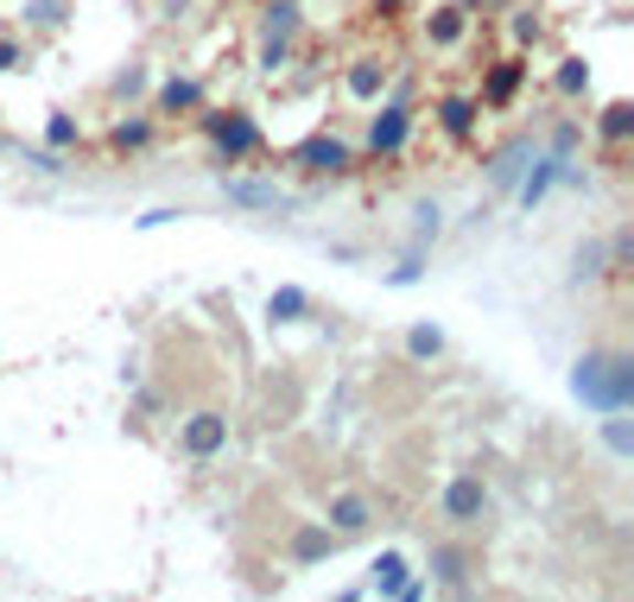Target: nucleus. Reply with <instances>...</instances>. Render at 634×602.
<instances>
[{"mask_svg": "<svg viewBox=\"0 0 634 602\" xmlns=\"http://www.w3.org/2000/svg\"><path fill=\"white\" fill-rule=\"evenodd\" d=\"M228 444V419H216V412H197L191 426H184V451L191 456H209Z\"/></svg>", "mask_w": 634, "mask_h": 602, "instance_id": "1", "label": "nucleus"}, {"mask_svg": "<svg viewBox=\"0 0 634 602\" xmlns=\"http://www.w3.org/2000/svg\"><path fill=\"white\" fill-rule=\"evenodd\" d=\"M482 507H488V495H482V482H476V476H456L451 488H444V514H451V520H463V527L476 520Z\"/></svg>", "mask_w": 634, "mask_h": 602, "instance_id": "2", "label": "nucleus"}, {"mask_svg": "<svg viewBox=\"0 0 634 602\" xmlns=\"http://www.w3.org/2000/svg\"><path fill=\"white\" fill-rule=\"evenodd\" d=\"M299 165H304V172H343V165H350V152L336 147V140H311V147H299Z\"/></svg>", "mask_w": 634, "mask_h": 602, "instance_id": "3", "label": "nucleus"}, {"mask_svg": "<svg viewBox=\"0 0 634 602\" xmlns=\"http://www.w3.org/2000/svg\"><path fill=\"white\" fill-rule=\"evenodd\" d=\"M400 140H406V108H387V115L375 121V133H368V147H375V152H394Z\"/></svg>", "mask_w": 634, "mask_h": 602, "instance_id": "4", "label": "nucleus"}, {"mask_svg": "<svg viewBox=\"0 0 634 602\" xmlns=\"http://www.w3.org/2000/svg\"><path fill=\"white\" fill-rule=\"evenodd\" d=\"M330 520L343 533H362L368 527V502H362V495H336V502H330Z\"/></svg>", "mask_w": 634, "mask_h": 602, "instance_id": "5", "label": "nucleus"}, {"mask_svg": "<svg viewBox=\"0 0 634 602\" xmlns=\"http://www.w3.org/2000/svg\"><path fill=\"white\" fill-rule=\"evenodd\" d=\"M400 571H406V565H400V558H394V552H387V558H380V565H375V590H412V583H406Z\"/></svg>", "mask_w": 634, "mask_h": 602, "instance_id": "6", "label": "nucleus"}, {"mask_svg": "<svg viewBox=\"0 0 634 602\" xmlns=\"http://www.w3.org/2000/svg\"><path fill=\"white\" fill-rule=\"evenodd\" d=\"M228 197H235V203H286L273 184H228Z\"/></svg>", "mask_w": 634, "mask_h": 602, "instance_id": "7", "label": "nucleus"}, {"mask_svg": "<svg viewBox=\"0 0 634 602\" xmlns=\"http://www.w3.org/2000/svg\"><path fill=\"white\" fill-rule=\"evenodd\" d=\"M267 311H273V324H292V318L304 311V292H273V304H267Z\"/></svg>", "mask_w": 634, "mask_h": 602, "instance_id": "8", "label": "nucleus"}, {"mask_svg": "<svg viewBox=\"0 0 634 602\" xmlns=\"http://www.w3.org/2000/svg\"><path fill=\"white\" fill-rule=\"evenodd\" d=\"M223 147H228V152H248V147H254V121H228V127H223Z\"/></svg>", "mask_w": 634, "mask_h": 602, "instance_id": "9", "label": "nucleus"}, {"mask_svg": "<svg viewBox=\"0 0 634 602\" xmlns=\"http://www.w3.org/2000/svg\"><path fill=\"white\" fill-rule=\"evenodd\" d=\"M456 32H463V20H456V7H444V13L431 20V39H444V45H451Z\"/></svg>", "mask_w": 634, "mask_h": 602, "instance_id": "10", "label": "nucleus"}, {"mask_svg": "<svg viewBox=\"0 0 634 602\" xmlns=\"http://www.w3.org/2000/svg\"><path fill=\"white\" fill-rule=\"evenodd\" d=\"M165 108H191V101H197V83H165Z\"/></svg>", "mask_w": 634, "mask_h": 602, "instance_id": "11", "label": "nucleus"}, {"mask_svg": "<svg viewBox=\"0 0 634 602\" xmlns=\"http://www.w3.org/2000/svg\"><path fill=\"white\" fill-rule=\"evenodd\" d=\"M603 133H609V140H622V133H628V108H622V101L603 115Z\"/></svg>", "mask_w": 634, "mask_h": 602, "instance_id": "12", "label": "nucleus"}, {"mask_svg": "<svg viewBox=\"0 0 634 602\" xmlns=\"http://www.w3.org/2000/svg\"><path fill=\"white\" fill-rule=\"evenodd\" d=\"M444 127H451V133H470V101H451V108H444Z\"/></svg>", "mask_w": 634, "mask_h": 602, "instance_id": "13", "label": "nucleus"}, {"mask_svg": "<svg viewBox=\"0 0 634 602\" xmlns=\"http://www.w3.org/2000/svg\"><path fill=\"white\" fill-rule=\"evenodd\" d=\"M375 83H380V71H375V64H362V71L350 76V89H355V96H368V89H375Z\"/></svg>", "mask_w": 634, "mask_h": 602, "instance_id": "14", "label": "nucleus"}, {"mask_svg": "<svg viewBox=\"0 0 634 602\" xmlns=\"http://www.w3.org/2000/svg\"><path fill=\"white\" fill-rule=\"evenodd\" d=\"M412 355H438V330H412Z\"/></svg>", "mask_w": 634, "mask_h": 602, "instance_id": "15", "label": "nucleus"}, {"mask_svg": "<svg viewBox=\"0 0 634 602\" xmlns=\"http://www.w3.org/2000/svg\"><path fill=\"white\" fill-rule=\"evenodd\" d=\"M115 140H121V147H140V140H147V121H127L121 133H115Z\"/></svg>", "mask_w": 634, "mask_h": 602, "instance_id": "16", "label": "nucleus"}, {"mask_svg": "<svg viewBox=\"0 0 634 602\" xmlns=\"http://www.w3.org/2000/svg\"><path fill=\"white\" fill-rule=\"evenodd\" d=\"M514 76H520L514 64H507V71H495V83H488V96H507V89H514Z\"/></svg>", "mask_w": 634, "mask_h": 602, "instance_id": "17", "label": "nucleus"}, {"mask_svg": "<svg viewBox=\"0 0 634 602\" xmlns=\"http://www.w3.org/2000/svg\"><path fill=\"white\" fill-rule=\"evenodd\" d=\"M13 57H20V51H13V45H0V71H13Z\"/></svg>", "mask_w": 634, "mask_h": 602, "instance_id": "18", "label": "nucleus"}]
</instances>
